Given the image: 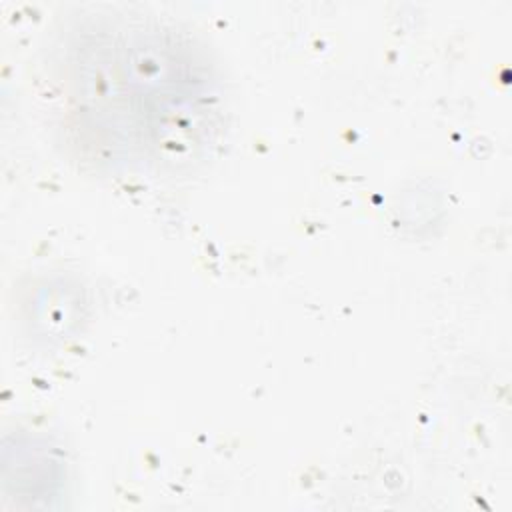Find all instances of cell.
Segmentation results:
<instances>
[{
	"mask_svg": "<svg viewBox=\"0 0 512 512\" xmlns=\"http://www.w3.org/2000/svg\"><path fill=\"white\" fill-rule=\"evenodd\" d=\"M58 128L82 158L160 172L194 160L222 118L204 54L170 28L114 20L72 36L52 66Z\"/></svg>",
	"mask_w": 512,
	"mask_h": 512,
	"instance_id": "cell-1",
	"label": "cell"
}]
</instances>
